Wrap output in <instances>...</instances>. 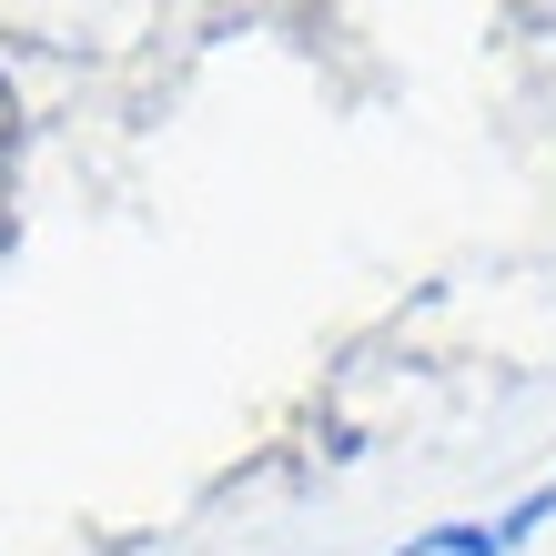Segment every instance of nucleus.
I'll return each instance as SVG.
<instances>
[{
  "mask_svg": "<svg viewBox=\"0 0 556 556\" xmlns=\"http://www.w3.org/2000/svg\"><path fill=\"white\" fill-rule=\"evenodd\" d=\"M556 516V485H536V496H516L506 516H476V527H435V536H415V556H516L536 527Z\"/></svg>",
  "mask_w": 556,
  "mask_h": 556,
  "instance_id": "nucleus-1",
  "label": "nucleus"
}]
</instances>
